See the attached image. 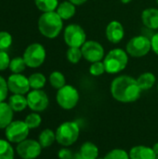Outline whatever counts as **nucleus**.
I'll return each mask as SVG.
<instances>
[{
    "instance_id": "f257e3e1",
    "label": "nucleus",
    "mask_w": 158,
    "mask_h": 159,
    "mask_svg": "<svg viewBox=\"0 0 158 159\" xmlns=\"http://www.w3.org/2000/svg\"><path fill=\"white\" fill-rule=\"evenodd\" d=\"M110 91L115 100L123 103L134 102L141 97L142 89L137 79L129 75H119L115 77L110 87Z\"/></svg>"
},
{
    "instance_id": "f03ea898",
    "label": "nucleus",
    "mask_w": 158,
    "mask_h": 159,
    "mask_svg": "<svg viewBox=\"0 0 158 159\" xmlns=\"http://www.w3.org/2000/svg\"><path fill=\"white\" fill-rule=\"evenodd\" d=\"M62 20L56 11L45 12L38 19V30L47 38H56L62 30Z\"/></svg>"
},
{
    "instance_id": "7ed1b4c3",
    "label": "nucleus",
    "mask_w": 158,
    "mask_h": 159,
    "mask_svg": "<svg viewBox=\"0 0 158 159\" xmlns=\"http://www.w3.org/2000/svg\"><path fill=\"white\" fill-rule=\"evenodd\" d=\"M129 54L122 48H114L110 50L103 59L105 71L108 74H118L122 72L129 63Z\"/></svg>"
},
{
    "instance_id": "20e7f679",
    "label": "nucleus",
    "mask_w": 158,
    "mask_h": 159,
    "mask_svg": "<svg viewBox=\"0 0 158 159\" xmlns=\"http://www.w3.org/2000/svg\"><path fill=\"white\" fill-rule=\"evenodd\" d=\"M55 134L56 141L59 144L63 147H69L77 141L80 134V129L76 122L66 121L58 127Z\"/></svg>"
},
{
    "instance_id": "39448f33",
    "label": "nucleus",
    "mask_w": 158,
    "mask_h": 159,
    "mask_svg": "<svg viewBox=\"0 0 158 159\" xmlns=\"http://www.w3.org/2000/svg\"><path fill=\"white\" fill-rule=\"evenodd\" d=\"M56 101L62 109L72 110L77 105L79 102L78 90L71 85H65L61 89H58L56 94Z\"/></svg>"
},
{
    "instance_id": "423d86ee",
    "label": "nucleus",
    "mask_w": 158,
    "mask_h": 159,
    "mask_svg": "<svg viewBox=\"0 0 158 159\" xmlns=\"http://www.w3.org/2000/svg\"><path fill=\"white\" fill-rule=\"evenodd\" d=\"M152 49L151 40L144 35H137L132 37L126 46V51L134 58H141L147 55Z\"/></svg>"
},
{
    "instance_id": "0eeeda50",
    "label": "nucleus",
    "mask_w": 158,
    "mask_h": 159,
    "mask_svg": "<svg viewBox=\"0 0 158 159\" xmlns=\"http://www.w3.org/2000/svg\"><path fill=\"white\" fill-rule=\"evenodd\" d=\"M22 58L27 67L37 68L41 66L46 60V49L41 44L33 43L26 48Z\"/></svg>"
},
{
    "instance_id": "6e6552de",
    "label": "nucleus",
    "mask_w": 158,
    "mask_h": 159,
    "mask_svg": "<svg viewBox=\"0 0 158 159\" xmlns=\"http://www.w3.org/2000/svg\"><path fill=\"white\" fill-rule=\"evenodd\" d=\"M63 38L69 48H81L87 41V34L80 25L70 24L64 30Z\"/></svg>"
},
{
    "instance_id": "1a4fd4ad",
    "label": "nucleus",
    "mask_w": 158,
    "mask_h": 159,
    "mask_svg": "<svg viewBox=\"0 0 158 159\" xmlns=\"http://www.w3.org/2000/svg\"><path fill=\"white\" fill-rule=\"evenodd\" d=\"M30 129L24 121L16 120L12 121L6 129L5 134L6 138L9 143H19L27 139L29 135Z\"/></svg>"
},
{
    "instance_id": "9d476101",
    "label": "nucleus",
    "mask_w": 158,
    "mask_h": 159,
    "mask_svg": "<svg viewBox=\"0 0 158 159\" xmlns=\"http://www.w3.org/2000/svg\"><path fill=\"white\" fill-rule=\"evenodd\" d=\"M16 151L20 158L35 159L40 156L42 147L38 141L26 139L18 143Z\"/></svg>"
},
{
    "instance_id": "9b49d317",
    "label": "nucleus",
    "mask_w": 158,
    "mask_h": 159,
    "mask_svg": "<svg viewBox=\"0 0 158 159\" xmlns=\"http://www.w3.org/2000/svg\"><path fill=\"white\" fill-rule=\"evenodd\" d=\"M83 58L88 62L101 61L104 59V48L97 41L89 40L86 41L81 47Z\"/></svg>"
},
{
    "instance_id": "f8f14e48",
    "label": "nucleus",
    "mask_w": 158,
    "mask_h": 159,
    "mask_svg": "<svg viewBox=\"0 0 158 159\" xmlns=\"http://www.w3.org/2000/svg\"><path fill=\"white\" fill-rule=\"evenodd\" d=\"M28 107L34 112L45 111L49 103L48 97L42 89H33L27 94Z\"/></svg>"
},
{
    "instance_id": "ddd939ff",
    "label": "nucleus",
    "mask_w": 158,
    "mask_h": 159,
    "mask_svg": "<svg viewBox=\"0 0 158 159\" xmlns=\"http://www.w3.org/2000/svg\"><path fill=\"white\" fill-rule=\"evenodd\" d=\"M7 81L8 89L13 94L25 95L29 92L31 89L29 84V79L21 74L11 75Z\"/></svg>"
},
{
    "instance_id": "4468645a",
    "label": "nucleus",
    "mask_w": 158,
    "mask_h": 159,
    "mask_svg": "<svg viewBox=\"0 0 158 159\" xmlns=\"http://www.w3.org/2000/svg\"><path fill=\"white\" fill-rule=\"evenodd\" d=\"M105 34L109 42L113 44H118L124 38V27L118 20H112L106 26Z\"/></svg>"
},
{
    "instance_id": "2eb2a0df",
    "label": "nucleus",
    "mask_w": 158,
    "mask_h": 159,
    "mask_svg": "<svg viewBox=\"0 0 158 159\" xmlns=\"http://www.w3.org/2000/svg\"><path fill=\"white\" fill-rule=\"evenodd\" d=\"M130 159H156V155L153 148L145 145H136L129 153Z\"/></svg>"
},
{
    "instance_id": "dca6fc26",
    "label": "nucleus",
    "mask_w": 158,
    "mask_h": 159,
    "mask_svg": "<svg viewBox=\"0 0 158 159\" xmlns=\"http://www.w3.org/2000/svg\"><path fill=\"white\" fill-rule=\"evenodd\" d=\"M142 20L145 27L156 30L158 29V9L154 7L146 8L142 13Z\"/></svg>"
},
{
    "instance_id": "f3484780",
    "label": "nucleus",
    "mask_w": 158,
    "mask_h": 159,
    "mask_svg": "<svg viewBox=\"0 0 158 159\" xmlns=\"http://www.w3.org/2000/svg\"><path fill=\"white\" fill-rule=\"evenodd\" d=\"M56 12L62 20H70L75 15L76 12L75 5L70 2L69 0L63 1L61 4H59Z\"/></svg>"
},
{
    "instance_id": "a211bd4d",
    "label": "nucleus",
    "mask_w": 158,
    "mask_h": 159,
    "mask_svg": "<svg viewBox=\"0 0 158 159\" xmlns=\"http://www.w3.org/2000/svg\"><path fill=\"white\" fill-rule=\"evenodd\" d=\"M13 112L8 103L0 102V129H6L12 122Z\"/></svg>"
},
{
    "instance_id": "6ab92c4d",
    "label": "nucleus",
    "mask_w": 158,
    "mask_h": 159,
    "mask_svg": "<svg viewBox=\"0 0 158 159\" xmlns=\"http://www.w3.org/2000/svg\"><path fill=\"white\" fill-rule=\"evenodd\" d=\"M79 154L83 159H97L99 156V149L93 143L86 142L81 145Z\"/></svg>"
},
{
    "instance_id": "aec40b11",
    "label": "nucleus",
    "mask_w": 158,
    "mask_h": 159,
    "mask_svg": "<svg viewBox=\"0 0 158 159\" xmlns=\"http://www.w3.org/2000/svg\"><path fill=\"white\" fill-rule=\"evenodd\" d=\"M137 82L142 91L148 90L155 86L156 82V77L153 73L146 72L139 75V77L137 78Z\"/></svg>"
},
{
    "instance_id": "412c9836",
    "label": "nucleus",
    "mask_w": 158,
    "mask_h": 159,
    "mask_svg": "<svg viewBox=\"0 0 158 159\" xmlns=\"http://www.w3.org/2000/svg\"><path fill=\"white\" fill-rule=\"evenodd\" d=\"M8 104L14 112H21L28 106L27 98L21 94H13L9 97Z\"/></svg>"
},
{
    "instance_id": "4be33fe9",
    "label": "nucleus",
    "mask_w": 158,
    "mask_h": 159,
    "mask_svg": "<svg viewBox=\"0 0 158 159\" xmlns=\"http://www.w3.org/2000/svg\"><path fill=\"white\" fill-rule=\"evenodd\" d=\"M55 141H56V134L50 129H44L39 134V137H38V143H40L42 148L50 147L54 143Z\"/></svg>"
},
{
    "instance_id": "5701e85b",
    "label": "nucleus",
    "mask_w": 158,
    "mask_h": 159,
    "mask_svg": "<svg viewBox=\"0 0 158 159\" xmlns=\"http://www.w3.org/2000/svg\"><path fill=\"white\" fill-rule=\"evenodd\" d=\"M34 4L40 11L45 13V12L56 11L59 6V1L58 0H34Z\"/></svg>"
},
{
    "instance_id": "b1692460",
    "label": "nucleus",
    "mask_w": 158,
    "mask_h": 159,
    "mask_svg": "<svg viewBox=\"0 0 158 159\" xmlns=\"http://www.w3.org/2000/svg\"><path fill=\"white\" fill-rule=\"evenodd\" d=\"M29 84L31 89H41L45 87L46 82H47V78L46 76L41 74V73H34L33 75H31L29 77Z\"/></svg>"
},
{
    "instance_id": "393cba45",
    "label": "nucleus",
    "mask_w": 158,
    "mask_h": 159,
    "mask_svg": "<svg viewBox=\"0 0 158 159\" xmlns=\"http://www.w3.org/2000/svg\"><path fill=\"white\" fill-rule=\"evenodd\" d=\"M49 83L52 88L60 89L66 85V79L62 73L59 71H54L49 75Z\"/></svg>"
},
{
    "instance_id": "a878e982",
    "label": "nucleus",
    "mask_w": 158,
    "mask_h": 159,
    "mask_svg": "<svg viewBox=\"0 0 158 159\" xmlns=\"http://www.w3.org/2000/svg\"><path fill=\"white\" fill-rule=\"evenodd\" d=\"M0 159H14V149L8 141L0 139Z\"/></svg>"
},
{
    "instance_id": "bb28decb",
    "label": "nucleus",
    "mask_w": 158,
    "mask_h": 159,
    "mask_svg": "<svg viewBox=\"0 0 158 159\" xmlns=\"http://www.w3.org/2000/svg\"><path fill=\"white\" fill-rule=\"evenodd\" d=\"M26 66L27 65L22 57H15L10 61L8 68L13 74H21L25 70Z\"/></svg>"
},
{
    "instance_id": "cd10ccee",
    "label": "nucleus",
    "mask_w": 158,
    "mask_h": 159,
    "mask_svg": "<svg viewBox=\"0 0 158 159\" xmlns=\"http://www.w3.org/2000/svg\"><path fill=\"white\" fill-rule=\"evenodd\" d=\"M83 57L81 48H69L66 51V58L71 63H78Z\"/></svg>"
},
{
    "instance_id": "c85d7f7f",
    "label": "nucleus",
    "mask_w": 158,
    "mask_h": 159,
    "mask_svg": "<svg viewBox=\"0 0 158 159\" xmlns=\"http://www.w3.org/2000/svg\"><path fill=\"white\" fill-rule=\"evenodd\" d=\"M24 122L26 123V125L28 126L30 129H34L38 128L41 125L42 118L37 113H32L25 117Z\"/></svg>"
},
{
    "instance_id": "c756f323",
    "label": "nucleus",
    "mask_w": 158,
    "mask_h": 159,
    "mask_svg": "<svg viewBox=\"0 0 158 159\" xmlns=\"http://www.w3.org/2000/svg\"><path fill=\"white\" fill-rule=\"evenodd\" d=\"M104 159H130L129 155L123 149H113L109 151L106 156L103 157Z\"/></svg>"
},
{
    "instance_id": "7c9ffc66",
    "label": "nucleus",
    "mask_w": 158,
    "mask_h": 159,
    "mask_svg": "<svg viewBox=\"0 0 158 159\" xmlns=\"http://www.w3.org/2000/svg\"><path fill=\"white\" fill-rule=\"evenodd\" d=\"M11 44H12V35L6 31H1L0 32V50L5 51L11 46Z\"/></svg>"
},
{
    "instance_id": "2f4dec72",
    "label": "nucleus",
    "mask_w": 158,
    "mask_h": 159,
    "mask_svg": "<svg viewBox=\"0 0 158 159\" xmlns=\"http://www.w3.org/2000/svg\"><path fill=\"white\" fill-rule=\"evenodd\" d=\"M105 66L103 61H96V62H92L90 67H89V73L90 75H92L93 76H100L102 75H103L105 73Z\"/></svg>"
},
{
    "instance_id": "473e14b6",
    "label": "nucleus",
    "mask_w": 158,
    "mask_h": 159,
    "mask_svg": "<svg viewBox=\"0 0 158 159\" xmlns=\"http://www.w3.org/2000/svg\"><path fill=\"white\" fill-rule=\"evenodd\" d=\"M8 86H7V81L0 75V102H4L7 96L8 92Z\"/></svg>"
},
{
    "instance_id": "72a5a7b5",
    "label": "nucleus",
    "mask_w": 158,
    "mask_h": 159,
    "mask_svg": "<svg viewBox=\"0 0 158 159\" xmlns=\"http://www.w3.org/2000/svg\"><path fill=\"white\" fill-rule=\"evenodd\" d=\"M10 58L6 51L0 50V71H4L9 67Z\"/></svg>"
},
{
    "instance_id": "f704fd0d",
    "label": "nucleus",
    "mask_w": 158,
    "mask_h": 159,
    "mask_svg": "<svg viewBox=\"0 0 158 159\" xmlns=\"http://www.w3.org/2000/svg\"><path fill=\"white\" fill-rule=\"evenodd\" d=\"M73 157H74L73 151L68 149L67 147H63L58 152L59 159H73Z\"/></svg>"
},
{
    "instance_id": "c9c22d12",
    "label": "nucleus",
    "mask_w": 158,
    "mask_h": 159,
    "mask_svg": "<svg viewBox=\"0 0 158 159\" xmlns=\"http://www.w3.org/2000/svg\"><path fill=\"white\" fill-rule=\"evenodd\" d=\"M152 42V49L153 51L158 55V33H156L151 39Z\"/></svg>"
},
{
    "instance_id": "e433bc0d",
    "label": "nucleus",
    "mask_w": 158,
    "mask_h": 159,
    "mask_svg": "<svg viewBox=\"0 0 158 159\" xmlns=\"http://www.w3.org/2000/svg\"><path fill=\"white\" fill-rule=\"evenodd\" d=\"M69 1L72 2L73 4H74L75 6H80V5L85 4L88 0H69Z\"/></svg>"
},
{
    "instance_id": "4c0bfd02",
    "label": "nucleus",
    "mask_w": 158,
    "mask_h": 159,
    "mask_svg": "<svg viewBox=\"0 0 158 159\" xmlns=\"http://www.w3.org/2000/svg\"><path fill=\"white\" fill-rule=\"evenodd\" d=\"M153 150H154V152L156 153V155L158 156V143H155V144H154V146H153Z\"/></svg>"
},
{
    "instance_id": "58836bf2",
    "label": "nucleus",
    "mask_w": 158,
    "mask_h": 159,
    "mask_svg": "<svg viewBox=\"0 0 158 159\" xmlns=\"http://www.w3.org/2000/svg\"><path fill=\"white\" fill-rule=\"evenodd\" d=\"M73 159H83V158H82V157L80 156L79 152H77V153L74 154V157H73Z\"/></svg>"
},
{
    "instance_id": "ea45409f",
    "label": "nucleus",
    "mask_w": 158,
    "mask_h": 159,
    "mask_svg": "<svg viewBox=\"0 0 158 159\" xmlns=\"http://www.w3.org/2000/svg\"><path fill=\"white\" fill-rule=\"evenodd\" d=\"M123 4H129V3H130L132 0H120Z\"/></svg>"
},
{
    "instance_id": "a19ab883",
    "label": "nucleus",
    "mask_w": 158,
    "mask_h": 159,
    "mask_svg": "<svg viewBox=\"0 0 158 159\" xmlns=\"http://www.w3.org/2000/svg\"><path fill=\"white\" fill-rule=\"evenodd\" d=\"M97 159H104V158H101V157H98V158Z\"/></svg>"
},
{
    "instance_id": "79ce46f5",
    "label": "nucleus",
    "mask_w": 158,
    "mask_h": 159,
    "mask_svg": "<svg viewBox=\"0 0 158 159\" xmlns=\"http://www.w3.org/2000/svg\"><path fill=\"white\" fill-rule=\"evenodd\" d=\"M156 3H157V5H158V0H156Z\"/></svg>"
},
{
    "instance_id": "37998d69",
    "label": "nucleus",
    "mask_w": 158,
    "mask_h": 159,
    "mask_svg": "<svg viewBox=\"0 0 158 159\" xmlns=\"http://www.w3.org/2000/svg\"><path fill=\"white\" fill-rule=\"evenodd\" d=\"M156 159H158V156H156Z\"/></svg>"
},
{
    "instance_id": "c03bdc74",
    "label": "nucleus",
    "mask_w": 158,
    "mask_h": 159,
    "mask_svg": "<svg viewBox=\"0 0 158 159\" xmlns=\"http://www.w3.org/2000/svg\"><path fill=\"white\" fill-rule=\"evenodd\" d=\"M157 90H158V85H157Z\"/></svg>"
}]
</instances>
